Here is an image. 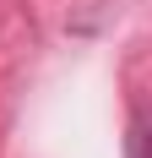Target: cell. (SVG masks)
<instances>
[{"mask_svg":"<svg viewBox=\"0 0 152 158\" xmlns=\"http://www.w3.org/2000/svg\"><path fill=\"white\" fill-rule=\"evenodd\" d=\"M125 158H152V109L130 114V131H125Z\"/></svg>","mask_w":152,"mask_h":158,"instance_id":"1","label":"cell"}]
</instances>
